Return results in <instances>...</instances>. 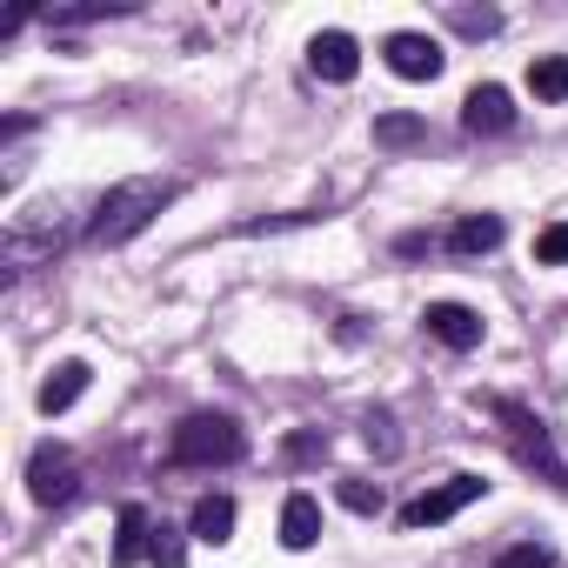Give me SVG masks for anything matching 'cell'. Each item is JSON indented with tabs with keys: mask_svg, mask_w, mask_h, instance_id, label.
<instances>
[{
	"mask_svg": "<svg viewBox=\"0 0 568 568\" xmlns=\"http://www.w3.org/2000/svg\"><path fill=\"white\" fill-rule=\"evenodd\" d=\"M174 194H181V187H174V181H154V174H134V181L108 187L101 207H94V221H88V241H94V247H121V241H134V234H141Z\"/></svg>",
	"mask_w": 568,
	"mask_h": 568,
	"instance_id": "6da1fadb",
	"label": "cell"
},
{
	"mask_svg": "<svg viewBox=\"0 0 568 568\" xmlns=\"http://www.w3.org/2000/svg\"><path fill=\"white\" fill-rule=\"evenodd\" d=\"M168 455H174L181 468H214V462H241V455H247V435H241L234 415H187V422L174 428Z\"/></svg>",
	"mask_w": 568,
	"mask_h": 568,
	"instance_id": "7a4b0ae2",
	"label": "cell"
},
{
	"mask_svg": "<svg viewBox=\"0 0 568 568\" xmlns=\"http://www.w3.org/2000/svg\"><path fill=\"white\" fill-rule=\"evenodd\" d=\"M488 495V481L481 475H448V481H435V488H422L415 501H402V528H442V521H455L468 501H481Z\"/></svg>",
	"mask_w": 568,
	"mask_h": 568,
	"instance_id": "3957f363",
	"label": "cell"
},
{
	"mask_svg": "<svg viewBox=\"0 0 568 568\" xmlns=\"http://www.w3.org/2000/svg\"><path fill=\"white\" fill-rule=\"evenodd\" d=\"M488 415L508 428V442H515V455H521L528 468H541V475H555V481H561V462H555V448H548V428H541V415H528L521 402H501V395L488 402Z\"/></svg>",
	"mask_w": 568,
	"mask_h": 568,
	"instance_id": "277c9868",
	"label": "cell"
},
{
	"mask_svg": "<svg viewBox=\"0 0 568 568\" xmlns=\"http://www.w3.org/2000/svg\"><path fill=\"white\" fill-rule=\"evenodd\" d=\"M74 488H81L74 455H68L61 442H41V448H34V462H28V495H34L41 508H68V501H74Z\"/></svg>",
	"mask_w": 568,
	"mask_h": 568,
	"instance_id": "5b68a950",
	"label": "cell"
},
{
	"mask_svg": "<svg viewBox=\"0 0 568 568\" xmlns=\"http://www.w3.org/2000/svg\"><path fill=\"white\" fill-rule=\"evenodd\" d=\"M422 328L442 342V348H455V355H468V348H481V315L468 308V302H428V315H422Z\"/></svg>",
	"mask_w": 568,
	"mask_h": 568,
	"instance_id": "8992f818",
	"label": "cell"
},
{
	"mask_svg": "<svg viewBox=\"0 0 568 568\" xmlns=\"http://www.w3.org/2000/svg\"><path fill=\"white\" fill-rule=\"evenodd\" d=\"M308 68H315L322 81H335V88H348V81L362 74V48H355V34H342V28H328V34H315V41H308Z\"/></svg>",
	"mask_w": 568,
	"mask_h": 568,
	"instance_id": "52a82bcc",
	"label": "cell"
},
{
	"mask_svg": "<svg viewBox=\"0 0 568 568\" xmlns=\"http://www.w3.org/2000/svg\"><path fill=\"white\" fill-rule=\"evenodd\" d=\"M382 54H388V68H395L402 81H435V74L448 68V54H442L428 34H388Z\"/></svg>",
	"mask_w": 568,
	"mask_h": 568,
	"instance_id": "ba28073f",
	"label": "cell"
},
{
	"mask_svg": "<svg viewBox=\"0 0 568 568\" xmlns=\"http://www.w3.org/2000/svg\"><path fill=\"white\" fill-rule=\"evenodd\" d=\"M462 128H468V134H508V128H515V94L495 88V81L475 88V94L462 101Z\"/></svg>",
	"mask_w": 568,
	"mask_h": 568,
	"instance_id": "9c48e42d",
	"label": "cell"
},
{
	"mask_svg": "<svg viewBox=\"0 0 568 568\" xmlns=\"http://www.w3.org/2000/svg\"><path fill=\"white\" fill-rule=\"evenodd\" d=\"M141 561H154V521L141 501H128L114 515V568H141Z\"/></svg>",
	"mask_w": 568,
	"mask_h": 568,
	"instance_id": "30bf717a",
	"label": "cell"
},
{
	"mask_svg": "<svg viewBox=\"0 0 568 568\" xmlns=\"http://www.w3.org/2000/svg\"><path fill=\"white\" fill-rule=\"evenodd\" d=\"M315 541H322V501L295 488L288 501H281V548L302 555V548H315Z\"/></svg>",
	"mask_w": 568,
	"mask_h": 568,
	"instance_id": "8fae6325",
	"label": "cell"
},
{
	"mask_svg": "<svg viewBox=\"0 0 568 568\" xmlns=\"http://www.w3.org/2000/svg\"><path fill=\"white\" fill-rule=\"evenodd\" d=\"M88 382H94V368H88V362H61V368L41 382V395H34V402H41V415H68V408L88 395Z\"/></svg>",
	"mask_w": 568,
	"mask_h": 568,
	"instance_id": "7c38bea8",
	"label": "cell"
},
{
	"mask_svg": "<svg viewBox=\"0 0 568 568\" xmlns=\"http://www.w3.org/2000/svg\"><path fill=\"white\" fill-rule=\"evenodd\" d=\"M187 535L221 548V541L234 535V501H227V495H201V501H194V515H187Z\"/></svg>",
	"mask_w": 568,
	"mask_h": 568,
	"instance_id": "4fadbf2b",
	"label": "cell"
},
{
	"mask_svg": "<svg viewBox=\"0 0 568 568\" xmlns=\"http://www.w3.org/2000/svg\"><path fill=\"white\" fill-rule=\"evenodd\" d=\"M501 234H508L501 214H462L455 234H448V247H455V254H488V247H501Z\"/></svg>",
	"mask_w": 568,
	"mask_h": 568,
	"instance_id": "5bb4252c",
	"label": "cell"
},
{
	"mask_svg": "<svg viewBox=\"0 0 568 568\" xmlns=\"http://www.w3.org/2000/svg\"><path fill=\"white\" fill-rule=\"evenodd\" d=\"M528 88H535V101H568V54L528 61Z\"/></svg>",
	"mask_w": 568,
	"mask_h": 568,
	"instance_id": "9a60e30c",
	"label": "cell"
},
{
	"mask_svg": "<svg viewBox=\"0 0 568 568\" xmlns=\"http://www.w3.org/2000/svg\"><path fill=\"white\" fill-rule=\"evenodd\" d=\"M422 141H428L422 114H382L375 121V148H422Z\"/></svg>",
	"mask_w": 568,
	"mask_h": 568,
	"instance_id": "2e32d148",
	"label": "cell"
},
{
	"mask_svg": "<svg viewBox=\"0 0 568 568\" xmlns=\"http://www.w3.org/2000/svg\"><path fill=\"white\" fill-rule=\"evenodd\" d=\"M448 28H455L462 41H488V34L501 28V14H495V8H448Z\"/></svg>",
	"mask_w": 568,
	"mask_h": 568,
	"instance_id": "e0dca14e",
	"label": "cell"
},
{
	"mask_svg": "<svg viewBox=\"0 0 568 568\" xmlns=\"http://www.w3.org/2000/svg\"><path fill=\"white\" fill-rule=\"evenodd\" d=\"M342 508H355V515H382V508H388V495H382V481L348 475V481H342Z\"/></svg>",
	"mask_w": 568,
	"mask_h": 568,
	"instance_id": "ac0fdd59",
	"label": "cell"
},
{
	"mask_svg": "<svg viewBox=\"0 0 568 568\" xmlns=\"http://www.w3.org/2000/svg\"><path fill=\"white\" fill-rule=\"evenodd\" d=\"M154 568H187V535L154 521Z\"/></svg>",
	"mask_w": 568,
	"mask_h": 568,
	"instance_id": "d6986e66",
	"label": "cell"
},
{
	"mask_svg": "<svg viewBox=\"0 0 568 568\" xmlns=\"http://www.w3.org/2000/svg\"><path fill=\"white\" fill-rule=\"evenodd\" d=\"M488 568H555V555H548L541 541H515V548H501Z\"/></svg>",
	"mask_w": 568,
	"mask_h": 568,
	"instance_id": "ffe728a7",
	"label": "cell"
},
{
	"mask_svg": "<svg viewBox=\"0 0 568 568\" xmlns=\"http://www.w3.org/2000/svg\"><path fill=\"white\" fill-rule=\"evenodd\" d=\"M535 261H541V267H561V261H568V221H555V227L535 234Z\"/></svg>",
	"mask_w": 568,
	"mask_h": 568,
	"instance_id": "44dd1931",
	"label": "cell"
},
{
	"mask_svg": "<svg viewBox=\"0 0 568 568\" xmlns=\"http://www.w3.org/2000/svg\"><path fill=\"white\" fill-rule=\"evenodd\" d=\"M322 455H328V435H315V428L288 435V462H322Z\"/></svg>",
	"mask_w": 568,
	"mask_h": 568,
	"instance_id": "7402d4cb",
	"label": "cell"
},
{
	"mask_svg": "<svg viewBox=\"0 0 568 568\" xmlns=\"http://www.w3.org/2000/svg\"><path fill=\"white\" fill-rule=\"evenodd\" d=\"M362 435H368V448H375V455H395V448H402V442H395V422H388V415H368V428H362Z\"/></svg>",
	"mask_w": 568,
	"mask_h": 568,
	"instance_id": "603a6c76",
	"label": "cell"
}]
</instances>
